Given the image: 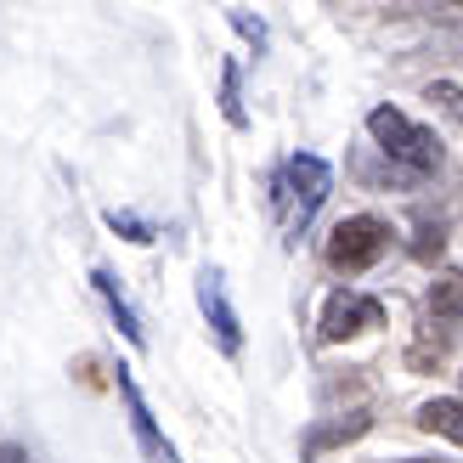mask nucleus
Wrapping results in <instances>:
<instances>
[{"label":"nucleus","instance_id":"10","mask_svg":"<svg viewBox=\"0 0 463 463\" xmlns=\"http://www.w3.org/2000/svg\"><path fill=\"white\" fill-rule=\"evenodd\" d=\"M362 430H367V412H351V419H345V424H328V430H317L311 441H306V458L328 452V447H339V441H356Z\"/></svg>","mask_w":463,"mask_h":463},{"label":"nucleus","instance_id":"6","mask_svg":"<svg viewBox=\"0 0 463 463\" xmlns=\"http://www.w3.org/2000/svg\"><path fill=\"white\" fill-rule=\"evenodd\" d=\"M119 396H125V407H130V430H136V441H142V452H147L153 463H175V447L158 435L153 412H147V402H142V390H136V379H130V367H119Z\"/></svg>","mask_w":463,"mask_h":463},{"label":"nucleus","instance_id":"15","mask_svg":"<svg viewBox=\"0 0 463 463\" xmlns=\"http://www.w3.org/2000/svg\"><path fill=\"white\" fill-rule=\"evenodd\" d=\"M0 463H23V452L17 447H0Z\"/></svg>","mask_w":463,"mask_h":463},{"label":"nucleus","instance_id":"11","mask_svg":"<svg viewBox=\"0 0 463 463\" xmlns=\"http://www.w3.org/2000/svg\"><path fill=\"white\" fill-rule=\"evenodd\" d=\"M221 113L232 125H243V108H238V68H226L221 74Z\"/></svg>","mask_w":463,"mask_h":463},{"label":"nucleus","instance_id":"9","mask_svg":"<svg viewBox=\"0 0 463 463\" xmlns=\"http://www.w3.org/2000/svg\"><path fill=\"white\" fill-rule=\"evenodd\" d=\"M430 311H435V317H463V271H435V283H430Z\"/></svg>","mask_w":463,"mask_h":463},{"label":"nucleus","instance_id":"7","mask_svg":"<svg viewBox=\"0 0 463 463\" xmlns=\"http://www.w3.org/2000/svg\"><path fill=\"white\" fill-rule=\"evenodd\" d=\"M419 430L447 435V441H458V447H463V402H452V396L424 402V407H419Z\"/></svg>","mask_w":463,"mask_h":463},{"label":"nucleus","instance_id":"13","mask_svg":"<svg viewBox=\"0 0 463 463\" xmlns=\"http://www.w3.org/2000/svg\"><path fill=\"white\" fill-rule=\"evenodd\" d=\"M108 226L113 232H130V243H153V232L136 221V215H119V210H108Z\"/></svg>","mask_w":463,"mask_h":463},{"label":"nucleus","instance_id":"12","mask_svg":"<svg viewBox=\"0 0 463 463\" xmlns=\"http://www.w3.org/2000/svg\"><path fill=\"white\" fill-rule=\"evenodd\" d=\"M430 102H441L452 119L463 125V90H458V85H447V80H441V85H430Z\"/></svg>","mask_w":463,"mask_h":463},{"label":"nucleus","instance_id":"1","mask_svg":"<svg viewBox=\"0 0 463 463\" xmlns=\"http://www.w3.org/2000/svg\"><path fill=\"white\" fill-rule=\"evenodd\" d=\"M334 193V170L322 165L317 153H299L283 165V175H277V187H271V203H277V221H283V232L294 238L299 226H306L317 210H322V198Z\"/></svg>","mask_w":463,"mask_h":463},{"label":"nucleus","instance_id":"5","mask_svg":"<svg viewBox=\"0 0 463 463\" xmlns=\"http://www.w3.org/2000/svg\"><path fill=\"white\" fill-rule=\"evenodd\" d=\"M198 306H203V317H210L215 339L226 345V351H238V345H243V328H238V311H232V299H226V277H221L215 266L198 271Z\"/></svg>","mask_w":463,"mask_h":463},{"label":"nucleus","instance_id":"16","mask_svg":"<svg viewBox=\"0 0 463 463\" xmlns=\"http://www.w3.org/2000/svg\"><path fill=\"white\" fill-rule=\"evenodd\" d=\"M407 463H430V458H407Z\"/></svg>","mask_w":463,"mask_h":463},{"label":"nucleus","instance_id":"4","mask_svg":"<svg viewBox=\"0 0 463 463\" xmlns=\"http://www.w3.org/2000/svg\"><path fill=\"white\" fill-rule=\"evenodd\" d=\"M384 322V306L373 294H356V288H339L328 306H322V339L339 345V339H351V334H367V328H379Z\"/></svg>","mask_w":463,"mask_h":463},{"label":"nucleus","instance_id":"2","mask_svg":"<svg viewBox=\"0 0 463 463\" xmlns=\"http://www.w3.org/2000/svg\"><path fill=\"white\" fill-rule=\"evenodd\" d=\"M367 130H373V142L390 158H402V165H412V170H435V165H441V142H435L424 125H412L402 108H373V113H367Z\"/></svg>","mask_w":463,"mask_h":463},{"label":"nucleus","instance_id":"3","mask_svg":"<svg viewBox=\"0 0 463 463\" xmlns=\"http://www.w3.org/2000/svg\"><path fill=\"white\" fill-rule=\"evenodd\" d=\"M390 238H396V232H390V221H379V215H351V221H339L334 226V238H328V266L334 271H367L379 260V254L390 249Z\"/></svg>","mask_w":463,"mask_h":463},{"label":"nucleus","instance_id":"14","mask_svg":"<svg viewBox=\"0 0 463 463\" xmlns=\"http://www.w3.org/2000/svg\"><path fill=\"white\" fill-rule=\"evenodd\" d=\"M232 23H238V29H243V34H249L254 45L266 40V29H260V17H249V12H232Z\"/></svg>","mask_w":463,"mask_h":463},{"label":"nucleus","instance_id":"8","mask_svg":"<svg viewBox=\"0 0 463 463\" xmlns=\"http://www.w3.org/2000/svg\"><path fill=\"white\" fill-rule=\"evenodd\" d=\"M90 283H97V294L108 299V311H113V322H119V334H125L130 345H142V322H136V311L125 306V294H119V283H113L108 271H97V277H90Z\"/></svg>","mask_w":463,"mask_h":463}]
</instances>
